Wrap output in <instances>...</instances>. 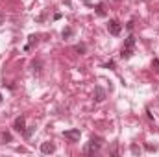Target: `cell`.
Listing matches in <instances>:
<instances>
[{
	"label": "cell",
	"instance_id": "6da1fadb",
	"mask_svg": "<svg viewBox=\"0 0 159 157\" xmlns=\"http://www.w3.org/2000/svg\"><path fill=\"white\" fill-rule=\"evenodd\" d=\"M102 146H104V139L98 137V135H93L91 141L85 144L83 154H85V155H94V154H98V152L102 150Z\"/></svg>",
	"mask_w": 159,
	"mask_h": 157
},
{
	"label": "cell",
	"instance_id": "7a4b0ae2",
	"mask_svg": "<svg viewBox=\"0 0 159 157\" xmlns=\"http://www.w3.org/2000/svg\"><path fill=\"white\" fill-rule=\"evenodd\" d=\"M133 54H135V35L129 34V35L124 39L122 50H120V59H129Z\"/></svg>",
	"mask_w": 159,
	"mask_h": 157
},
{
	"label": "cell",
	"instance_id": "3957f363",
	"mask_svg": "<svg viewBox=\"0 0 159 157\" xmlns=\"http://www.w3.org/2000/svg\"><path fill=\"white\" fill-rule=\"evenodd\" d=\"M63 137H65L67 141H70V142H80V139H81V131H80L78 128H72V129L63 131Z\"/></svg>",
	"mask_w": 159,
	"mask_h": 157
},
{
	"label": "cell",
	"instance_id": "277c9868",
	"mask_svg": "<svg viewBox=\"0 0 159 157\" xmlns=\"http://www.w3.org/2000/svg\"><path fill=\"white\" fill-rule=\"evenodd\" d=\"M107 32L117 37V35H120V32H122V24H120L117 19H111V20L107 22Z\"/></svg>",
	"mask_w": 159,
	"mask_h": 157
},
{
	"label": "cell",
	"instance_id": "5b68a950",
	"mask_svg": "<svg viewBox=\"0 0 159 157\" xmlns=\"http://www.w3.org/2000/svg\"><path fill=\"white\" fill-rule=\"evenodd\" d=\"M24 129H26V117L20 115V117H17L15 120H13V131H17V133H24Z\"/></svg>",
	"mask_w": 159,
	"mask_h": 157
},
{
	"label": "cell",
	"instance_id": "8992f818",
	"mask_svg": "<svg viewBox=\"0 0 159 157\" xmlns=\"http://www.w3.org/2000/svg\"><path fill=\"white\" fill-rule=\"evenodd\" d=\"M93 98H94L96 104L104 102V100H106V89H104L102 85H96V87H94V94H93Z\"/></svg>",
	"mask_w": 159,
	"mask_h": 157
},
{
	"label": "cell",
	"instance_id": "52a82bcc",
	"mask_svg": "<svg viewBox=\"0 0 159 157\" xmlns=\"http://www.w3.org/2000/svg\"><path fill=\"white\" fill-rule=\"evenodd\" d=\"M41 152H43L44 155H50V154L56 152V144H54V142H43V144H41Z\"/></svg>",
	"mask_w": 159,
	"mask_h": 157
},
{
	"label": "cell",
	"instance_id": "ba28073f",
	"mask_svg": "<svg viewBox=\"0 0 159 157\" xmlns=\"http://www.w3.org/2000/svg\"><path fill=\"white\" fill-rule=\"evenodd\" d=\"M37 43H39V35H30V37H28V43H26V46H24V52H30L34 46H37Z\"/></svg>",
	"mask_w": 159,
	"mask_h": 157
},
{
	"label": "cell",
	"instance_id": "9c48e42d",
	"mask_svg": "<svg viewBox=\"0 0 159 157\" xmlns=\"http://www.w3.org/2000/svg\"><path fill=\"white\" fill-rule=\"evenodd\" d=\"M34 131H35V124H34V126H26V129H24V133H22V137H24V139L28 141V139H30V137L34 135Z\"/></svg>",
	"mask_w": 159,
	"mask_h": 157
},
{
	"label": "cell",
	"instance_id": "30bf717a",
	"mask_svg": "<svg viewBox=\"0 0 159 157\" xmlns=\"http://www.w3.org/2000/svg\"><path fill=\"white\" fill-rule=\"evenodd\" d=\"M94 9H96V15H98V17H106V9H104V4H102V2L96 4Z\"/></svg>",
	"mask_w": 159,
	"mask_h": 157
},
{
	"label": "cell",
	"instance_id": "8fae6325",
	"mask_svg": "<svg viewBox=\"0 0 159 157\" xmlns=\"http://www.w3.org/2000/svg\"><path fill=\"white\" fill-rule=\"evenodd\" d=\"M74 52H78V54H85V52H87V46H85L83 43H80V44H74Z\"/></svg>",
	"mask_w": 159,
	"mask_h": 157
},
{
	"label": "cell",
	"instance_id": "7c38bea8",
	"mask_svg": "<svg viewBox=\"0 0 159 157\" xmlns=\"http://www.w3.org/2000/svg\"><path fill=\"white\" fill-rule=\"evenodd\" d=\"M72 34H74V30H72V28H65L61 35H63V39H70V37H72Z\"/></svg>",
	"mask_w": 159,
	"mask_h": 157
},
{
	"label": "cell",
	"instance_id": "4fadbf2b",
	"mask_svg": "<svg viewBox=\"0 0 159 157\" xmlns=\"http://www.w3.org/2000/svg\"><path fill=\"white\" fill-rule=\"evenodd\" d=\"M41 65H43V63H41V59H37V61H34V63H32V67H34V72H35V74H41Z\"/></svg>",
	"mask_w": 159,
	"mask_h": 157
},
{
	"label": "cell",
	"instance_id": "5bb4252c",
	"mask_svg": "<svg viewBox=\"0 0 159 157\" xmlns=\"http://www.w3.org/2000/svg\"><path fill=\"white\" fill-rule=\"evenodd\" d=\"M2 139H4V142H11V141H13V137H11V133H6V131L2 133Z\"/></svg>",
	"mask_w": 159,
	"mask_h": 157
},
{
	"label": "cell",
	"instance_id": "9a60e30c",
	"mask_svg": "<svg viewBox=\"0 0 159 157\" xmlns=\"http://www.w3.org/2000/svg\"><path fill=\"white\" fill-rule=\"evenodd\" d=\"M131 154H141V148L137 144H131Z\"/></svg>",
	"mask_w": 159,
	"mask_h": 157
},
{
	"label": "cell",
	"instance_id": "2e32d148",
	"mask_svg": "<svg viewBox=\"0 0 159 157\" xmlns=\"http://www.w3.org/2000/svg\"><path fill=\"white\" fill-rule=\"evenodd\" d=\"M104 69H115V61H109V63H104Z\"/></svg>",
	"mask_w": 159,
	"mask_h": 157
},
{
	"label": "cell",
	"instance_id": "e0dca14e",
	"mask_svg": "<svg viewBox=\"0 0 159 157\" xmlns=\"http://www.w3.org/2000/svg\"><path fill=\"white\" fill-rule=\"evenodd\" d=\"M152 69H156L159 72V59H154V61H152Z\"/></svg>",
	"mask_w": 159,
	"mask_h": 157
},
{
	"label": "cell",
	"instance_id": "ac0fdd59",
	"mask_svg": "<svg viewBox=\"0 0 159 157\" xmlns=\"http://www.w3.org/2000/svg\"><path fill=\"white\" fill-rule=\"evenodd\" d=\"M126 30H128V32H131V30H133V20H129V22L126 24Z\"/></svg>",
	"mask_w": 159,
	"mask_h": 157
},
{
	"label": "cell",
	"instance_id": "d6986e66",
	"mask_svg": "<svg viewBox=\"0 0 159 157\" xmlns=\"http://www.w3.org/2000/svg\"><path fill=\"white\" fill-rule=\"evenodd\" d=\"M0 104H2V92H0Z\"/></svg>",
	"mask_w": 159,
	"mask_h": 157
},
{
	"label": "cell",
	"instance_id": "ffe728a7",
	"mask_svg": "<svg viewBox=\"0 0 159 157\" xmlns=\"http://www.w3.org/2000/svg\"><path fill=\"white\" fill-rule=\"evenodd\" d=\"M83 2H85V4H89V0H83Z\"/></svg>",
	"mask_w": 159,
	"mask_h": 157
},
{
	"label": "cell",
	"instance_id": "44dd1931",
	"mask_svg": "<svg viewBox=\"0 0 159 157\" xmlns=\"http://www.w3.org/2000/svg\"><path fill=\"white\" fill-rule=\"evenodd\" d=\"M115 2H117V0H115Z\"/></svg>",
	"mask_w": 159,
	"mask_h": 157
}]
</instances>
